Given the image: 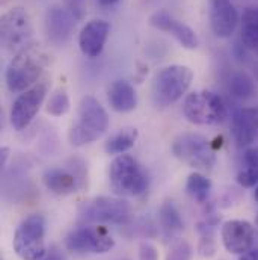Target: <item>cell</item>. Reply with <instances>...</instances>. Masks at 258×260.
<instances>
[{"label":"cell","mask_w":258,"mask_h":260,"mask_svg":"<svg viewBox=\"0 0 258 260\" xmlns=\"http://www.w3.org/2000/svg\"><path fill=\"white\" fill-rule=\"evenodd\" d=\"M211 191V182L208 177H205L202 173L199 171H195L192 173L189 177H188V182H186V192L188 195L195 200L196 203H205L208 200V195Z\"/></svg>","instance_id":"obj_25"},{"label":"cell","mask_w":258,"mask_h":260,"mask_svg":"<svg viewBox=\"0 0 258 260\" xmlns=\"http://www.w3.org/2000/svg\"><path fill=\"white\" fill-rule=\"evenodd\" d=\"M65 247L76 254H106L115 247V241L104 225H80L65 238Z\"/></svg>","instance_id":"obj_10"},{"label":"cell","mask_w":258,"mask_h":260,"mask_svg":"<svg viewBox=\"0 0 258 260\" xmlns=\"http://www.w3.org/2000/svg\"><path fill=\"white\" fill-rule=\"evenodd\" d=\"M254 198H255V201L258 203V185L255 186V191H254Z\"/></svg>","instance_id":"obj_35"},{"label":"cell","mask_w":258,"mask_h":260,"mask_svg":"<svg viewBox=\"0 0 258 260\" xmlns=\"http://www.w3.org/2000/svg\"><path fill=\"white\" fill-rule=\"evenodd\" d=\"M208 21L214 37L230 38L240 23V15L231 0H210Z\"/></svg>","instance_id":"obj_14"},{"label":"cell","mask_w":258,"mask_h":260,"mask_svg":"<svg viewBox=\"0 0 258 260\" xmlns=\"http://www.w3.org/2000/svg\"><path fill=\"white\" fill-rule=\"evenodd\" d=\"M255 241H258V213H257V218H255Z\"/></svg>","instance_id":"obj_34"},{"label":"cell","mask_w":258,"mask_h":260,"mask_svg":"<svg viewBox=\"0 0 258 260\" xmlns=\"http://www.w3.org/2000/svg\"><path fill=\"white\" fill-rule=\"evenodd\" d=\"M79 215L85 224H126L130 219L131 207L123 197H95L82 204Z\"/></svg>","instance_id":"obj_8"},{"label":"cell","mask_w":258,"mask_h":260,"mask_svg":"<svg viewBox=\"0 0 258 260\" xmlns=\"http://www.w3.org/2000/svg\"><path fill=\"white\" fill-rule=\"evenodd\" d=\"M107 103L118 114L131 112L137 106L136 89L127 80H115L107 89Z\"/></svg>","instance_id":"obj_18"},{"label":"cell","mask_w":258,"mask_h":260,"mask_svg":"<svg viewBox=\"0 0 258 260\" xmlns=\"http://www.w3.org/2000/svg\"><path fill=\"white\" fill-rule=\"evenodd\" d=\"M237 183L242 188H254L258 185V147H248L240 159L237 176Z\"/></svg>","instance_id":"obj_21"},{"label":"cell","mask_w":258,"mask_h":260,"mask_svg":"<svg viewBox=\"0 0 258 260\" xmlns=\"http://www.w3.org/2000/svg\"><path fill=\"white\" fill-rule=\"evenodd\" d=\"M49 65L47 52L36 43H30L14 55L5 71V82L11 92H23L38 83Z\"/></svg>","instance_id":"obj_1"},{"label":"cell","mask_w":258,"mask_h":260,"mask_svg":"<svg viewBox=\"0 0 258 260\" xmlns=\"http://www.w3.org/2000/svg\"><path fill=\"white\" fill-rule=\"evenodd\" d=\"M110 118L104 106L92 95H85L80 100L77 123L69 129L68 139L74 147L98 141L109 129Z\"/></svg>","instance_id":"obj_2"},{"label":"cell","mask_w":258,"mask_h":260,"mask_svg":"<svg viewBox=\"0 0 258 260\" xmlns=\"http://www.w3.org/2000/svg\"><path fill=\"white\" fill-rule=\"evenodd\" d=\"M139 260H159L157 248L150 242H140L139 245Z\"/></svg>","instance_id":"obj_29"},{"label":"cell","mask_w":258,"mask_h":260,"mask_svg":"<svg viewBox=\"0 0 258 260\" xmlns=\"http://www.w3.org/2000/svg\"><path fill=\"white\" fill-rule=\"evenodd\" d=\"M46 111H47V114H50L53 117H62L69 111V97L65 89L59 88L50 95Z\"/></svg>","instance_id":"obj_26"},{"label":"cell","mask_w":258,"mask_h":260,"mask_svg":"<svg viewBox=\"0 0 258 260\" xmlns=\"http://www.w3.org/2000/svg\"><path fill=\"white\" fill-rule=\"evenodd\" d=\"M227 88L231 97L237 100H248L255 92V83L249 74L245 71H236L228 77Z\"/></svg>","instance_id":"obj_23"},{"label":"cell","mask_w":258,"mask_h":260,"mask_svg":"<svg viewBox=\"0 0 258 260\" xmlns=\"http://www.w3.org/2000/svg\"><path fill=\"white\" fill-rule=\"evenodd\" d=\"M100 5H103V6H114L115 3H118L120 0H97Z\"/></svg>","instance_id":"obj_33"},{"label":"cell","mask_w":258,"mask_h":260,"mask_svg":"<svg viewBox=\"0 0 258 260\" xmlns=\"http://www.w3.org/2000/svg\"><path fill=\"white\" fill-rule=\"evenodd\" d=\"M231 135L239 147H249L258 135V108H240L231 117Z\"/></svg>","instance_id":"obj_17"},{"label":"cell","mask_w":258,"mask_h":260,"mask_svg":"<svg viewBox=\"0 0 258 260\" xmlns=\"http://www.w3.org/2000/svg\"><path fill=\"white\" fill-rule=\"evenodd\" d=\"M183 114L195 126H216L227 118V105L211 91H195L186 95Z\"/></svg>","instance_id":"obj_5"},{"label":"cell","mask_w":258,"mask_h":260,"mask_svg":"<svg viewBox=\"0 0 258 260\" xmlns=\"http://www.w3.org/2000/svg\"><path fill=\"white\" fill-rule=\"evenodd\" d=\"M242 44L258 55V6H248L240 17Z\"/></svg>","instance_id":"obj_22"},{"label":"cell","mask_w":258,"mask_h":260,"mask_svg":"<svg viewBox=\"0 0 258 260\" xmlns=\"http://www.w3.org/2000/svg\"><path fill=\"white\" fill-rule=\"evenodd\" d=\"M192 257V247L186 241H178L169 250L166 260H191Z\"/></svg>","instance_id":"obj_27"},{"label":"cell","mask_w":258,"mask_h":260,"mask_svg":"<svg viewBox=\"0 0 258 260\" xmlns=\"http://www.w3.org/2000/svg\"><path fill=\"white\" fill-rule=\"evenodd\" d=\"M139 132L134 127H124L121 129L118 133H115L114 136H110L104 145V150L107 154H124L127 153L131 147H134L136 141H137Z\"/></svg>","instance_id":"obj_24"},{"label":"cell","mask_w":258,"mask_h":260,"mask_svg":"<svg viewBox=\"0 0 258 260\" xmlns=\"http://www.w3.org/2000/svg\"><path fill=\"white\" fill-rule=\"evenodd\" d=\"M150 24L153 27H156L157 30L172 35L180 43V46L188 50H195L199 46V38L194 29L191 26H188L186 23L177 20L174 15H171L165 9L156 11L150 17Z\"/></svg>","instance_id":"obj_15"},{"label":"cell","mask_w":258,"mask_h":260,"mask_svg":"<svg viewBox=\"0 0 258 260\" xmlns=\"http://www.w3.org/2000/svg\"><path fill=\"white\" fill-rule=\"evenodd\" d=\"M76 21L77 20L66 11L65 6H49L44 17V29L49 43L58 47L65 46L76 30Z\"/></svg>","instance_id":"obj_13"},{"label":"cell","mask_w":258,"mask_h":260,"mask_svg":"<svg viewBox=\"0 0 258 260\" xmlns=\"http://www.w3.org/2000/svg\"><path fill=\"white\" fill-rule=\"evenodd\" d=\"M194 71L188 65H168L162 68L153 83V100L157 108H168L177 103L191 88Z\"/></svg>","instance_id":"obj_3"},{"label":"cell","mask_w":258,"mask_h":260,"mask_svg":"<svg viewBox=\"0 0 258 260\" xmlns=\"http://www.w3.org/2000/svg\"><path fill=\"white\" fill-rule=\"evenodd\" d=\"M47 91H49V79H41L32 88L18 94L9 112V121L14 129L21 132L33 121V118L36 117L46 100Z\"/></svg>","instance_id":"obj_11"},{"label":"cell","mask_w":258,"mask_h":260,"mask_svg":"<svg viewBox=\"0 0 258 260\" xmlns=\"http://www.w3.org/2000/svg\"><path fill=\"white\" fill-rule=\"evenodd\" d=\"M66 11L77 20L82 21L86 17V5L88 0H64Z\"/></svg>","instance_id":"obj_28"},{"label":"cell","mask_w":258,"mask_h":260,"mask_svg":"<svg viewBox=\"0 0 258 260\" xmlns=\"http://www.w3.org/2000/svg\"><path fill=\"white\" fill-rule=\"evenodd\" d=\"M40 260H64V256H62V253H61L56 247H52V248L46 253V256Z\"/></svg>","instance_id":"obj_30"},{"label":"cell","mask_w":258,"mask_h":260,"mask_svg":"<svg viewBox=\"0 0 258 260\" xmlns=\"http://www.w3.org/2000/svg\"><path fill=\"white\" fill-rule=\"evenodd\" d=\"M159 225L166 239L178 238L185 230V221L172 201H165L159 209Z\"/></svg>","instance_id":"obj_20"},{"label":"cell","mask_w":258,"mask_h":260,"mask_svg":"<svg viewBox=\"0 0 258 260\" xmlns=\"http://www.w3.org/2000/svg\"><path fill=\"white\" fill-rule=\"evenodd\" d=\"M110 34V24L106 20L88 21L79 34V47L86 58H98L104 50Z\"/></svg>","instance_id":"obj_16"},{"label":"cell","mask_w":258,"mask_h":260,"mask_svg":"<svg viewBox=\"0 0 258 260\" xmlns=\"http://www.w3.org/2000/svg\"><path fill=\"white\" fill-rule=\"evenodd\" d=\"M33 24L23 6L8 9L0 18V40L3 47L14 55L32 43Z\"/></svg>","instance_id":"obj_9"},{"label":"cell","mask_w":258,"mask_h":260,"mask_svg":"<svg viewBox=\"0 0 258 260\" xmlns=\"http://www.w3.org/2000/svg\"><path fill=\"white\" fill-rule=\"evenodd\" d=\"M239 260H258V247H252L249 251L243 253Z\"/></svg>","instance_id":"obj_31"},{"label":"cell","mask_w":258,"mask_h":260,"mask_svg":"<svg viewBox=\"0 0 258 260\" xmlns=\"http://www.w3.org/2000/svg\"><path fill=\"white\" fill-rule=\"evenodd\" d=\"M220 239L230 254L242 256L255 244V227L246 219H230L222 224Z\"/></svg>","instance_id":"obj_12"},{"label":"cell","mask_w":258,"mask_h":260,"mask_svg":"<svg viewBox=\"0 0 258 260\" xmlns=\"http://www.w3.org/2000/svg\"><path fill=\"white\" fill-rule=\"evenodd\" d=\"M8 157H9V148L8 147H2V150H0V164H2V168H5V165L8 162Z\"/></svg>","instance_id":"obj_32"},{"label":"cell","mask_w":258,"mask_h":260,"mask_svg":"<svg viewBox=\"0 0 258 260\" xmlns=\"http://www.w3.org/2000/svg\"><path fill=\"white\" fill-rule=\"evenodd\" d=\"M43 183L50 192L56 195L72 194L80 186L77 176L62 168L47 170L43 176Z\"/></svg>","instance_id":"obj_19"},{"label":"cell","mask_w":258,"mask_h":260,"mask_svg":"<svg viewBox=\"0 0 258 260\" xmlns=\"http://www.w3.org/2000/svg\"><path fill=\"white\" fill-rule=\"evenodd\" d=\"M46 221L43 215L33 213L21 221L12 239V248L21 260H40L46 250Z\"/></svg>","instance_id":"obj_7"},{"label":"cell","mask_w":258,"mask_h":260,"mask_svg":"<svg viewBox=\"0 0 258 260\" xmlns=\"http://www.w3.org/2000/svg\"><path fill=\"white\" fill-rule=\"evenodd\" d=\"M110 189L120 197H139L148 188V176L130 154H118L109 167Z\"/></svg>","instance_id":"obj_4"},{"label":"cell","mask_w":258,"mask_h":260,"mask_svg":"<svg viewBox=\"0 0 258 260\" xmlns=\"http://www.w3.org/2000/svg\"><path fill=\"white\" fill-rule=\"evenodd\" d=\"M172 154L195 170L208 171L216 165V151L210 141L199 135L186 132L178 135L171 145Z\"/></svg>","instance_id":"obj_6"}]
</instances>
